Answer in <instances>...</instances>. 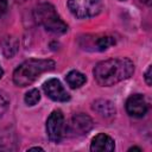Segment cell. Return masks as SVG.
Returning a JSON list of instances; mask_svg holds the SVG:
<instances>
[{
    "instance_id": "22",
    "label": "cell",
    "mask_w": 152,
    "mask_h": 152,
    "mask_svg": "<svg viewBox=\"0 0 152 152\" xmlns=\"http://www.w3.org/2000/svg\"><path fill=\"white\" fill-rule=\"evenodd\" d=\"M120 1H125V0H120Z\"/></svg>"
},
{
    "instance_id": "2",
    "label": "cell",
    "mask_w": 152,
    "mask_h": 152,
    "mask_svg": "<svg viewBox=\"0 0 152 152\" xmlns=\"http://www.w3.org/2000/svg\"><path fill=\"white\" fill-rule=\"evenodd\" d=\"M55 62L51 59L31 58L23 62L13 72V82L18 87H26L33 83L42 74L55 69Z\"/></svg>"
},
{
    "instance_id": "19",
    "label": "cell",
    "mask_w": 152,
    "mask_h": 152,
    "mask_svg": "<svg viewBox=\"0 0 152 152\" xmlns=\"http://www.w3.org/2000/svg\"><path fill=\"white\" fill-rule=\"evenodd\" d=\"M128 151H141V148H140V147H135V146H134V147H131Z\"/></svg>"
},
{
    "instance_id": "6",
    "label": "cell",
    "mask_w": 152,
    "mask_h": 152,
    "mask_svg": "<svg viewBox=\"0 0 152 152\" xmlns=\"http://www.w3.org/2000/svg\"><path fill=\"white\" fill-rule=\"evenodd\" d=\"M115 44V38L112 36H94L88 34L81 38L80 45L88 51H104Z\"/></svg>"
},
{
    "instance_id": "5",
    "label": "cell",
    "mask_w": 152,
    "mask_h": 152,
    "mask_svg": "<svg viewBox=\"0 0 152 152\" xmlns=\"http://www.w3.org/2000/svg\"><path fill=\"white\" fill-rule=\"evenodd\" d=\"M66 132V124L61 110H53L46 120V134L53 142H59Z\"/></svg>"
},
{
    "instance_id": "14",
    "label": "cell",
    "mask_w": 152,
    "mask_h": 152,
    "mask_svg": "<svg viewBox=\"0 0 152 152\" xmlns=\"http://www.w3.org/2000/svg\"><path fill=\"white\" fill-rule=\"evenodd\" d=\"M40 100V93L38 89H31L25 94L24 101L27 106H34L36 103H38Z\"/></svg>"
},
{
    "instance_id": "13",
    "label": "cell",
    "mask_w": 152,
    "mask_h": 152,
    "mask_svg": "<svg viewBox=\"0 0 152 152\" xmlns=\"http://www.w3.org/2000/svg\"><path fill=\"white\" fill-rule=\"evenodd\" d=\"M18 40L14 38V37H8L6 38V40L4 42V45H2V51L5 53V56L7 58H11L12 56H14V53L18 51Z\"/></svg>"
},
{
    "instance_id": "4",
    "label": "cell",
    "mask_w": 152,
    "mask_h": 152,
    "mask_svg": "<svg viewBox=\"0 0 152 152\" xmlns=\"http://www.w3.org/2000/svg\"><path fill=\"white\" fill-rule=\"evenodd\" d=\"M68 7L76 18L86 19L100 14L103 4L101 0H69Z\"/></svg>"
},
{
    "instance_id": "17",
    "label": "cell",
    "mask_w": 152,
    "mask_h": 152,
    "mask_svg": "<svg viewBox=\"0 0 152 152\" xmlns=\"http://www.w3.org/2000/svg\"><path fill=\"white\" fill-rule=\"evenodd\" d=\"M7 0H0V17H2L7 11Z\"/></svg>"
},
{
    "instance_id": "15",
    "label": "cell",
    "mask_w": 152,
    "mask_h": 152,
    "mask_svg": "<svg viewBox=\"0 0 152 152\" xmlns=\"http://www.w3.org/2000/svg\"><path fill=\"white\" fill-rule=\"evenodd\" d=\"M8 104H10L8 97L6 96V94H4V93L0 91V118H1V116L5 114V112L7 110Z\"/></svg>"
},
{
    "instance_id": "11",
    "label": "cell",
    "mask_w": 152,
    "mask_h": 152,
    "mask_svg": "<svg viewBox=\"0 0 152 152\" xmlns=\"http://www.w3.org/2000/svg\"><path fill=\"white\" fill-rule=\"evenodd\" d=\"M91 108L97 113L100 114L101 116H104V118H112L114 116L115 114V107L113 104V102L108 101V100H96Z\"/></svg>"
},
{
    "instance_id": "3",
    "label": "cell",
    "mask_w": 152,
    "mask_h": 152,
    "mask_svg": "<svg viewBox=\"0 0 152 152\" xmlns=\"http://www.w3.org/2000/svg\"><path fill=\"white\" fill-rule=\"evenodd\" d=\"M33 15L36 21L49 32L62 34L68 31V25L61 19L56 8L49 2H43L36 6Z\"/></svg>"
},
{
    "instance_id": "20",
    "label": "cell",
    "mask_w": 152,
    "mask_h": 152,
    "mask_svg": "<svg viewBox=\"0 0 152 152\" xmlns=\"http://www.w3.org/2000/svg\"><path fill=\"white\" fill-rule=\"evenodd\" d=\"M142 2H145L146 5H151V0H141Z\"/></svg>"
},
{
    "instance_id": "1",
    "label": "cell",
    "mask_w": 152,
    "mask_h": 152,
    "mask_svg": "<svg viewBox=\"0 0 152 152\" xmlns=\"http://www.w3.org/2000/svg\"><path fill=\"white\" fill-rule=\"evenodd\" d=\"M134 72V64L129 58H109L97 63L93 70L96 82L102 87L114 86Z\"/></svg>"
},
{
    "instance_id": "12",
    "label": "cell",
    "mask_w": 152,
    "mask_h": 152,
    "mask_svg": "<svg viewBox=\"0 0 152 152\" xmlns=\"http://www.w3.org/2000/svg\"><path fill=\"white\" fill-rule=\"evenodd\" d=\"M65 81H66V83L70 86V88L76 89V88L82 87V86L87 82V77H86L82 72H80V71H77V70H71V71H69V72L66 74Z\"/></svg>"
},
{
    "instance_id": "7",
    "label": "cell",
    "mask_w": 152,
    "mask_h": 152,
    "mask_svg": "<svg viewBox=\"0 0 152 152\" xmlns=\"http://www.w3.org/2000/svg\"><path fill=\"white\" fill-rule=\"evenodd\" d=\"M93 128V120L90 116L83 113H78L72 115L69 125L66 126V131L72 133L74 135H83L87 134Z\"/></svg>"
},
{
    "instance_id": "18",
    "label": "cell",
    "mask_w": 152,
    "mask_h": 152,
    "mask_svg": "<svg viewBox=\"0 0 152 152\" xmlns=\"http://www.w3.org/2000/svg\"><path fill=\"white\" fill-rule=\"evenodd\" d=\"M32 150H36V151H44L42 147H30L28 151H32Z\"/></svg>"
},
{
    "instance_id": "16",
    "label": "cell",
    "mask_w": 152,
    "mask_h": 152,
    "mask_svg": "<svg viewBox=\"0 0 152 152\" xmlns=\"http://www.w3.org/2000/svg\"><path fill=\"white\" fill-rule=\"evenodd\" d=\"M151 72H152V65H148V68L146 69L145 75H144V78H145V82H146L147 86H151V84H152V76H151Z\"/></svg>"
},
{
    "instance_id": "10",
    "label": "cell",
    "mask_w": 152,
    "mask_h": 152,
    "mask_svg": "<svg viewBox=\"0 0 152 152\" xmlns=\"http://www.w3.org/2000/svg\"><path fill=\"white\" fill-rule=\"evenodd\" d=\"M114 140L104 133H99L97 135H95L90 144V150L93 152H112L114 151Z\"/></svg>"
},
{
    "instance_id": "21",
    "label": "cell",
    "mask_w": 152,
    "mask_h": 152,
    "mask_svg": "<svg viewBox=\"0 0 152 152\" xmlns=\"http://www.w3.org/2000/svg\"><path fill=\"white\" fill-rule=\"evenodd\" d=\"M2 75H4V70H2V68L0 66V78L2 77Z\"/></svg>"
},
{
    "instance_id": "8",
    "label": "cell",
    "mask_w": 152,
    "mask_h": 152,
    "mask_svg": "<svg viewBox=\"0 0 152 152\" xmlns=\"http://www.w3.org/2000/svg\"><path fill=\"white\" fill-rule=\"evenodd\" d=\"M43 89L45 91V94L53 101H58V102H65L68 100H70V95L69 93L64 89V87L62 86L61 81L57 78H50L46 82H44L43 84Z\"/></svg>"
},
{
    "instance_id": "9",
    "label": "cell",
    "mask_w": 152,
    "mask_h": 152,
    "mask_svg": "<svg viewBox=\"0 0 152 152\" xmlns=\"http://www.w3.org/2000/svg\"><path fill=\"white\" fill-rule=\"evenodd\" d=\"M147 102L141 94L131 95L126 101V110L131 116L141 118L147 112Z\"/></svg>"
}]
</instances>
